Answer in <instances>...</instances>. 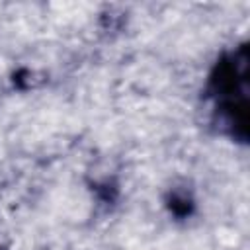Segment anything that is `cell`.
<instances>
[{
  "instance_id": "1",
  "label": "cell",
  "mask_w": 250,
  "mask_h": 250,
  "mask_svg": "<svg viewBox=\"0 0 250 250\" xmlns=\"http://www.w3.org/2000/svg\"><path fill=\"white\" fill-rule=\"evenodd\" d=\"M248 47L240 45L234 51L223 53L213 64L207 78V96L215 102L234 100L246 96L248 80Z\"/></svg>"
},
{
  "instance_id": "2",
  "label": "cell",
  "mask_w": 250,
  "mask_h": 250,
  "mask_svg": "<svg viewBox=\"0 0 250 250\" xmlns=\"http://www.w3.org/2000/svg\"><path fill=\"white\" fill-rule=\"evenodd\" d=\"M213 129L236 143L248 141V96L215 102L211 115Z\"/></svg>"
},
{
  "instance_id": "3",
  "label": "cell",
  "mask_w": 250,
  "mask_h": 250,
  "mask_svg": "<svg viewBox=\"0 0 250 250\" xmlns=\"http://www.w3.org/2000/svg\"><path fill=\"white\" fill-rule=\"evenodd\" d=\"M164 207L176 221L189 219L197 207L191 188H188V184H176V186L168 188V191L164 195Z\"/></svg>"
},
{
  "instance_id": "4",
  "label": "cell",
  "mask_w": 250,
  "mask_h": 250,
  "mask_svg": "<svg viewBox=\"0 0 250 250\" xmlns=\"http://www.w3.org/2000/svg\"><path fill=\"white\" fill-rule=\"evenodd\" d=\"M12 82L20 92H29V90H35L41 84H45L47 74L41 70H35V68H18L12 76Z\"/></svg>"
},
{
  "instance_id": "5",
  "label": "cell",
  "mask_w": 250,
  "mask_h": 250,
  "mask_svg": "<svg viewBox=\"0 0 250 250\" xmlns=\"http://www.w3.org/2000/svg\"><path fill=\"white\" fill-rule=\"evenodd\" d=\"M92 191L102 205H113L119 197V186L111 178H104L92 184Z\"/></svg>"
}]
</instances>
